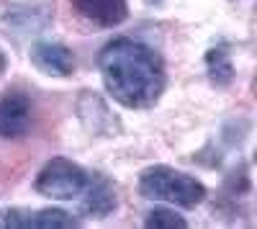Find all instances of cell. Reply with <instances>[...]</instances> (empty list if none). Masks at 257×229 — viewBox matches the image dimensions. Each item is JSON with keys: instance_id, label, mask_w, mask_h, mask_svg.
Here are the masks:
<instances>
[{"instance_id": "3", "label": "cell", "mask_w": 257, "mask_h": 229, "mask_svg": "<svg viewBox=\"0 0 257 229\" xmlns=\"http://www.w3.org/2000/svg\"><path fill=\"white\" fill-rule=\"evenodd\" d=\"M90 170H85L82 165L67 160V157H52L44 168L39 170L34 188L36 193L54 198V201H75L85 193L90 183Z\"/></svg>"}, {"instance_id": "1", "label": "cell", "mask_w": 257, "mask_h": 229, "mask_svg": "<svg viewBox=\"0 0 257 229\" xmlns=\"http://www.w3.org/2000/svg\"><path fill=\"white\" fill-rule=\"evenodd\" d=\"M98 70L108 95L123 108L144 111L162 98L167 85L165 59L137 39L118 36L98 54Z\"/></svg>"}, {"instance_id": "8", "label": "cell", "mask_w": 257, "mask_h": 229, "mask_svg": "<svg viewBox=\"0 0 257 229\" xmlns=\"http://www.w3.org/2000/svg\"><path fill=\"white\" fill-rule=\"evenodd\" d=\"M77 116L85 124V129L98 137H116L121 132V121L111 113L105 100L93 90H82L77 100Z\"/></svg>"}, {"instance_id": "6", "label": "cell", "mask_w": 257, "mask_h": 229, "mask_svg": "<svg viewBox=\"0 0 257 229\" xmlns=\"http://www.w3.org/2000/svg\"><path fill=\"white\" fill-rule=\"evenodd\" d=\"M34 103L24 90H6L0 98V137L3 139H21L29 134Z\"/></svg>"}, {"instance_id": "4", "label": "cell", "mask_w": 257, "mask_h": 229, "mask_svg": "<svg viewBox=\"0 0 257 229\" xmlns=\"http://www.w3.org/2000/svg\"><path fill=\"white\" fill-rule=\"evenodd\" d=\"M54 24V3L49 0H16L6 3L0 13V29L13 41L36 36Z\"/></svg>"}, {"instance_id": "2", "label": "cell", "mask_w": 257, "mask_h": 229, "mask_svg": "<svg viewBox=\"0 0 257 229\" xmlns=\"http://www.w3.org/2000/svg\"><path fill=\"white\" fill-rule=\"evenodd\" d=\"M139 196L149 201H167L180 209H196L206 201V185L170 165H149L139 175Z\"/></svg>"}, {"instance_id": "14", "label": "cell", "mask_w": 257, "mask_h": 229, "mask_svg": "<svg viewBox=\"0 0 257 229\" xmlns=\"http://www.w3.org/2000/svg\"><path fill=\"white\" fill-rule=\"evenodd\" d=\"M147 3H160V0H147Z\"/></svg>"}, {"instance_id": "5", "label": "cell", "mask_w": 257, "mask_h": 229, "mask_svg": "<svg viewBox=\"0 0 257 229\" xmlns=\"http://www.w3.org/2000/svg\"><path fill=\"white\" fill-rule=\"evenodd\" d=\"M72 226H80V219L62 209L13 206V209L0 211V229H72Z\"/></svg>"}, {"instance_id": "11", "label": "cell", "mask_w": 257, "mask_h": 229, "mask_svg": "<svg viewBox=\"0 0 257 229\" xmlns=\"http://www.w3.org/2000/svg\"><path fill=\"white\" fill-rule=\"evenodd\" d=\"M206 72L213 88H229L234 82V62H231V52L229 44H216L206 52Z\"/></svg>"}, {"instance_id": "10", "label": "cell", "mask_w": 257, "mask_h": 229, "mask_svg": "<svg viewBox=\"0 0 257 229\" xmlns=\"http://www.w3.org/2000/svg\"><path fill=\"white\" fill-rule=\"evenodd\" d=\"M77 16L85 21L100 26V29H113L121 26L128 18V3L126 0H70Z\"/></svg>"}, {"instance_id": "12", "label": "cell", "mask_w": 257, "mask_h": 229, "mask_svg": "<svg viewBox=\"0 0 257 229\" xmlns=\"http://www.w3.org/2000/svg\"><path fill=\"white\" fill-rule=\"evenodd\" d=\"M144 226L147 229H185L188 219L173 209H152L144 219Z\"/></svg>"}, {"instance_id": "7", "label": "cell", "mask_w": 257, "mask_h": 229, "mask_svg": "<svg viewBox=\"0 0 257 229\" xmlns=\"http://www.w3.org/2000/svg\"><path fill=\"white\" fill-rule=\"evenodd\" d=\"M31 65L52 77H70L77 70V59L70 47L59 44V41H36L29 52Z\"/></svg>"}, {"instance_id": "13", "label": "cell", "mask_w": 257, "mask_h": 229, "mask_svg": "<svg viewBox=\"0 0 257 229\" xmlns=\"http://www.w3.org/2000/svg\"><path fill=\"white\" fill-rule=\"evenodd\" d=\"M6 67H8V59H6V52L0 49V72H3Z\"/></svg>"}, {"instance_id": "9", "label": "cell", "mask_w": 257, "mask_h": 229, "mask_svg": "<svg viewBox=\"0 0 257 229\" xmlns=\"http://www.w3.org/2000/svg\"><path fill=\"white\" fill-rule=\"evenodd\" d=\"M116 206H118L116 185L103 173H93L88 188L80 196V211L85 216H93V219H105L108 214L116 211Z\"/></svg>"}]
</instances>
